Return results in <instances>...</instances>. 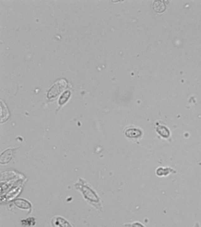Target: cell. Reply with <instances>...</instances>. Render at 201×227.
I'll return each mask as SVG.
<instances>
[{"instance_id": "obj_1", "label": "cell", "mask_w": 201, "mask_h": 227, "mask_svg": "<svg viewBox=\"0 0 201 227\" xmlns=\"http://www.w3.org/2000/svg\"><path fill=\"white\" fill-rule=\"evenodd\" d=\"M67 82L65 79L59 80L51 86L47 94L49 99L54 98L66 88Z\"/></svg>"}, {"instance_id": "obj_2", "label": "cell", "mask_w": 201, "mask_h": 227, "mask_svg": "<svg viewBox=\"0 0 201 227\" xmlns=\"http://www.w3.org/2000/svg\"><path fill=\"white\" fill-rule=\"evenodd\" d=\"M52 224L54 227H72L70 224L61 217H55L52 221Z\"/></svg>"}, {"instance_id": "obj_3", "label": "cell", "mask_w": 201, "mask_h": 227, "mask_svg": "<svg viewBox=\"0 0 201 227\" xmlns=\"http://www.w3.org/2000/svg\"><path fill=\"white\" fill-rule=\"evenodd\" d=\"M153 8L157 12H162L166 9V5L163 1H155L153 4Z\"/></svg>"}, {"instance_id": "obj_4", "label": "cell", "mask_w": 201, "mask_h": 227, "mask_svg": "<svg viewBox=\"0 0 201 227\" xmlns=\"http://www.w3.org/2000/svg\"><path fill=\"white\" fill-rule=\"evenodd\" d=\"M125 133L126 136L129 138H137L141 135V131L136 128H129Z\"/></svg>"}, {"instance_id": "obj_5", "label": "cell", "mask_w": 201, "mask_h": 227, "mask_svg": "<svg viewBox=\"0 0 201 227\" xmlns=\"http://www.w3.org/2000/svg\"><path fill=\"white\" fill-rule=\"evenodd\" d=\"M12 150H8L4 151L1 157V163H7L11 160L12 155Z\"/></svg>"}, {"instance_id": "obj_6", "label": "cell", "mask_w": 201, "mask_h": 227, "mask_svg": "<svg viewBox=\"0 0 201 227\" xmlns=\"http://www.w3.org/2000/svg\"><path fill=\"white\" fill-rule=\"evenodd\" d=\"M15 204L22 209H29L31 207L30 203L24 200H17L14 201Z\"/></svg>"}, {"instance_id": "obj_7", "label": "cell", "mask_w": 201, "mask_h": 227, "mask_svg": "<svg viewBox=\"0 0 201 227\" xmlns=\"http://www.w3.org/2000/svg\"><path fill=\"white\" fill-rule=\"evenodd\" d=\"M156 130L159 134H160L162 137L165 138H167L169 136V131L168 129L164 126H159L156 128Z\"/></svg>"}, {"instance_id": "obj_8", "label": "cell", "mask_w": 201, "mask_h": 227, "mask_svg": "<svg viewBox=\"0 0 201 227\" xmlns=\"http://www.w3.org/2000/svg\"><path fill=\"white\" fill-rule=\"evenodd\" d=\"M70 95V92L69 91H67L61 96L60 100H59V104L60 105H63L65 103V102L67 101V100H68V98H69Z\"/></svg>"}, {"instance_id": "obj_9", "label": "cell", "mask_w": 201, "mask_h": 227, "mask_svg": "<svg viewBox=\"0 0 201 227\" xmlns=\"http://www.w3.org/2000/svg\"><path fill=\"white\" fill-rule=\"evenodd\" d=\"M133 227H143L141 226V225L139 223H136V224H133Z\"/></svg>"}]
</instances>
